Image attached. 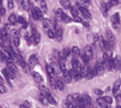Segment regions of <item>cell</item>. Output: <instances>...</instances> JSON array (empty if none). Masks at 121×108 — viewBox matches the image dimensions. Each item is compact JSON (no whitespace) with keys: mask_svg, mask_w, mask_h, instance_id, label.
I'll return each mask as SVG.
<instances>
[{"mask_svg":"<svg viewBox=\"0 0 121 108\" xmlns=\"http://www.w3.org/2000/svg\"><path fill=\"white\" fill-rule=\"evenodd\" d=\"M97 104H98V106H100L101 108H107L108 106H107L106 102L104 101V98H97Z\"/></svg>","mask_w":121,"mask_h":108,"instance_id":"cell-15","label":"cell"},{"mask_svg":"<svg viewBox=\"0 0 121 108\" xmlns=\"http://www.w3.org/2000/svg\"><path fill=\"white\" fill-rule=\"evenodd\" d=\"M55 38H56V40L59 41V42H60L63 39V30L62 29H57L56 31H55Z\"/></svg>","mask_w":121,"mask_h":108,"instance_id":"cell-22","label":"cell"},{"mask_svg":"<svg viewBox=\"0 0 121 108\" xmlns=\"http://www.w3.org/2000/svg\"><path fill=\"white\" fill-rule=\"evenodd\" d=\"M17 19H18V17H17L16 15L11 14L10 16H9V23H10L11 25H15V24L17 23Z\"/></svg>","mask_w":121,"mask_h":108,"instance_id":"cell-21","label":"cell"},{"mask_svg":"<svg viewBox=\"0 0 121 108\" xmlns=\"http://www.w3.org/2000/svg\"><path fill=\"white\" fill-rule=\"evenodd\" d=\"M120 87H121V79H118V80L115 81V83H114V86H113V93L115 96H117Z\"/></svg>","mask_w":121,"mask_h":108,"instance_id":"cell-6","label":"cell"},{"mask_svg":"<svg viewBox=\"0 0 121 108\" xmlns=\"http://www.w3.org/2000/svg\"><path fill=\"white\" fill-rule=\"evenodd\" d=\"M21 5H22L23 10H26V11L31 9V4H30L29 0H21Z\"/></svg>","mask_w":121,"mask_h":108,"instance_id":"cell-20","label":"cell"},{"mask_svg":"<svg viewBox=\"0 0 121 108\" xmlns=\"http://www.w3.org/2000/svg\"><path fill=\"white\" fill-rule=\"evenodd\" d=\"M88 66L87 64H84V65H81V69H80V74L82 75V77H86L87 75V72H88Z\"/></svg>","mask_w":121,"mask_h":108,"instance_id":"cell-14","label":"cell"},{"mask_svg":"<svg viewBox=\"0 0 121 108\" xmlns=\"http://www.w3.org/2000/svg\"><path fill=\"white\" fill-rule=\"evenodd\" d=\"M32 76H33V78L35 79V80L37 81V83H42V81H43V77L40 76V75L38 74V73L33 72V73H32Z\"/></svg>","mask_w":121,"mask_h":108,"instance_id":"cell-26","label":"cell"},{"mask_svg":"<svg viewBox=\"0 0 121 108\" xmlns=\"http://www.w3.org/2000/svg\"><path fill=\"white\" fill-rule=\"evenodd\" d=\"M82 24H83V25L85 26L86 28H89V24H88V21H84L83 20V21H82Z\"/></svg>","mask_w":121,"mask_h":108,"instance_id":"cell-48","label":"cell"},{"mask_svg":"<svg viewBox=\"0 0 121 108\" xmlns=\"http://www.w3.org/2000/svg\"><path fill=\"white\" fill-rule=\"evenodd\" d=\"M32 40H33V43L34 44H38L40 41V35L39 33H38L36 30H33V32H32Z\"/></svg>","mask_w":121,"mask_h":108,"instance_id":"cell-8","label":"cell"},{"mask_svg":"<svg viewBox=\"0 0 121 108\" xmlns=\"http://www.w3.org/2000/svg\"><path fill=\"white\" fill-rule=\"evenodd\" d=\"M112 24H117V25L120 24V16L118 13H115V14L112 16Z\"/></svg>","mask_w":121,"mask_h":108,"instance_id":"cell-18","label":"cell"},{"mask_svg":"<svg viewBox=\"0 0 121 108\" xmlns=\"http://www.w3.org/2000/svg\"><path fill=\"white\" fill-rule=\"evenodd\" d=\"M45 98H47V102H48V103H49V104H51V105H54V106H55V105H56V104H57V103H56V101H55V98H53V96H52V95H51V93H50V94H49V95L45 96Z\"/></svg>","mask_w":121,"mask_h":108,"instance_id":"cell-19","label":"cell"},{"mask_svg":"<svg viewBox=\"0 0 121 108\" xmlns=\"http://www.w3.org/2000/svg\"><path fill=\"white\" fill-rule=\"evenodd\" d=\"M78 8H79L80 12L83 14V16L85 17L86 19H90V18H91V14H90V12L88 11L87 8H85V6H80V5H78Z\"/></svg>","mask_w":121,"mask_h":108,"instance_id":"cell-3","label":"cell"},{"mask_svg":"<svg viewBox=\"0 0 121 108\" xmlns=\"http://www.w3.org/2000/svg\"><path fill=\"white\" fill-rule=\"evenodd\" d=\"M50 25H51V21L49 20V19H43V27H44L47 31L50 29Z\"/></svg>","mask_w":121,"mask_h":108,"instance_id":"cell-25","label":"cell"},{"mask_svg":"<svg viewBox=\"0 0 121 108\" xmlns=\"http://www.w3.org/2000/svg\"><path fill=\"white\" fill-rule=\"evenodd\" d=\"M35 11H36V13H37L38 17H39V20H43V19H44V15H43V11L40 10L39 8H35Z\"/></svg>","mask_w":121,"mask_h":108,"instance_id":"cell-35","label":"cell"},{"mask_svg":"<svg viewBox=\"0 0 121 108\" xmlns=\"http://www.w3.org/2000/svg\"><path fill=\"white\" fill-rule=\"evenodd\" d=\"M40 92H42V94H43V95H45V96H47V95H49V94H50L49 90L47 89L45 86H40Z\"/></svg>","mask_w":121,"mask_h":108,"instance_id":"cell-31","label":"cell"},{"mask_svg":"<svg viewBox=\"0 0 121 108\" xmlns=\"http://www.w3.org/2000/svg\"><path fill=\"white\" fill-rule=\"evenodd\" d=\"M81 98H82V101H83L85 108H92V106H91V98H90L88 94H84V95H82Z\"/></svg>","mask_w":121,"mask_h":108,"instance_id":"cell-1","label":"cell"},{"mask_svg":"<svg viewBox=\"0 0 121 108\" xmlns=\"http://www.w3.org/2000/svg\"><path fill=\"white\" fill-rule=\"evenodd\" d=\"M63 13H64V12H63V11L60 10V9H59V10H56V12H55V16H56L57 18H60H60H62Z\"/></svg>","mask_w":121,"mask_h":108,"instance_id":"cell-40","label":"cell"},{"mask_svg":"<svg viewBox=\"0 0 121 108\" xmlns=\"http://www.w3.org/2000/svg\"><path fill=\"white\" fill-rule=\"evenodd\" d=\"M60 3L64 9H71V3L69 0H60Z\"/></svg>","mask_w":121,"mask_h":108,"instance_id":"cell-16","label":"cell"},{"mask_svg":"<svg viewBox=\"0 0 121 108\" xmlns=\"http://www.w3.org/2000/svg\"><path fill=\"white\" fill-rule=\"evenodd\" d=\"M20 108H29V107H27L25 104H22V105H20Z\"/></svg>","mask_w":121,"mask_h":108,"instance_id":"cell-50","label":"cell"},{"mask_svg":"<svg viewBox=\"0 0 121 108\" xmlns=\"http://www.w3.org/2000/svg\"><path fill=\"white\" fill-rule=\"evenodd\" d=\"M40 10L43 11V13H46L47 11H48V6H47V4H46V2L45 1H43V2H40Z\"/></svg>","mask_w":121,"mask_h":108,"instance_id":"cell-34","label":"cell"},{"mask_svg":"<svg viewBox=\"0 0 121 108\" xmlns=\"http://www.w3.org/2000/svg\"><path fill=\"white\" fill-rule=\"evenodd\" d=\"M60 59H66V58H68V56L70 55V49L69 48H64L62 51L60 53Z\"/></svg>","mask_w":121,"mask_h":108,"instance_id":"cell-11","label":"cell"},{"mask_svg":"<svg viewBox=\"0 0 121 108\" xmlns=\"http://www.w3.org/2000/svg\"><path fill=\"white\" fill-rule=\"evenodd\" d=\"M107 108H108V107H107Z\"/></svg>","mask_w":121,"mask_h":108,"instance_id":"cell-56","label":"cell"},{"mask_svg":"<svg viewBox=\"0 0 121 108\" xmlns=\"http://www.w3.org/2000/svg\"><path fill=\"white\" fill-rule=\"evenodd\" d=\"M46 70H47V73H48V75L49 76H55V71H54V69L52 68V65H50V64H48L47 65V68H46Z\"/></svg>","mask_w":121,"mask_h":108,"instance_id":"cell-17","label":"cell"},{"mask_svg":"<svg viewBox=\"0 0 121 108\" xmlns=\"http://www.w3.org/2000/svg\"><path fill=\"white\" fill-rule=\"evenodd\" d=\"M60 19H62L63 21H65V23H70V21L72 20V19H71L69 16H67V15L65 14V13H63V15H62V18H60Z\"/></svg>","mask_w":121,"mask_h":108,"instance_id":"cell-33","label":"cell"},{"mask_svg":"<svg viewBox=\"0 0 121 108\" xmlns=\"http://www.w3.org/2000/svg\"><path fill=\"white\" fill-rule=\"evenodd\" d=\"M94 92H95V94H97V95H99V96H101L103 94V91L101 89H95Z\"/></svg>","mask_w":121,"mask_h":108,"instance_id":"cell-42","label":"cell"},{"mask_svg":"<svg viewBox=\"0 0 121 108\" xmlns=\"http://www.w3.org/2000/svg\"><path fill=\"white\" fill-rule=\"evenodd\" d=\"M84 53H85V55L87 56V57L89 58H92V55H94V53H92V47L91 46H85L84 47Z\"/></svg>","mask_w":121,"mask_h":108,"instance_id":"cell-13","label":"cell"},{"mask_svg":"<svg viewBox=\"0 0 121 108\" xmlns=\"http://www.w3.org/2000/svg\"><path fill=\"white\" fill-rule=\"evenodd\" d=\"M80 56H81V58H82V60H83L84 64H88V62H89V60H90V58L87 57V56L85 55V53H82Z\"/></svg>","mask_w":121,"mask_h":108,"instance_id":"cell-32","label":"cell"},{"mask_svg":"<svg viewBox=\"0 0 121 108\" xmlns=\"http://www.w3.org/2000/svg\"><path fill=\"white\" fill-rule=\"evenodd\" d=\"M12 43H13V45H14V47H18L19 44H20V40H19V36H13Z\"/></svg>","mask_w":121,"mask_h":108,"instance_id":"cell-28","label":"cell"},{"mask_svg":"<svg viewBox=\"0 0 121 108\" xmlns=\"http://www.w3.org/2000/svg\"><path fill=\"white\" fill-rule=\"evenodd\" d=\"M0 24H1V17H0Z\"/></svg>","mask_w":121,"mask_h":108,"instance_id":"cell-54","label":"cell"},{"mask_svg":"<svg viewBox=\"0 0 121 108\" xmlns=\"http://www.w3.org/2000/svg\"><path fill=\"white\" fill-rule=\"evenodd\" d=\"M116 108H121V106H120V105H118V106L116 107Z\"/></svg>","mask_w":121,"mask_h":108,"instance_id":"cell-53","label":"cell"},{"mask_svg":"<svg viewBox=\"0 0 121 108\" xmlns=\"http://www.w3.org/2000/svg\"><path fill=\"white\" fill-rule=\"evenodd\" d=\"M72 79H73V77H72V75H71L70 71H68V70L63 71V80H64L65 83H69Z\"/></svg>","mask_w":121,"mask_h":108,"instance_id":"cell-2","label":"cell"},{"mask_svg":"<svg viewBox=\"0 0 121 108\" xmlns=\"http://www.w3.org/2000/svg\"><path fill=\"white\" fill-rule=\"evenodd\" d=\"M95 69H96V71H97V73H98V74H101V73L104 71V65H103V63L101 61H98L96 63Z\"/></svg>","mask_w":121,"mask_h":108,"instance_id":"cell-12","label":"cell"},{"mask_svg":"<svg viewBox=\"0 0 121 108\" xmlns=\"http://www.w3.org/2000/svg\"><path fill=\"white\" fill-rule=\"evenodd\" d=\"M6 65H8V69H9V70H11L12 72H14V73H16V72H17V68L15 66V64L13 63V62L6 63Z\"/></svg>","mask_w":121,"mask_h":108,"instance_id":"cell-30","label":"cell"},{"mask_svg":"<svg viewBox=\"0 0 121 108\" xmlns=\"http://www.w3.org/2000/svg\"><path fill=\"white\" fill-rule=\"evenodd\" d=\"M6 55H8V54H5L3 50H1V49H0V60H1V61H5Z\"/></svg>","mask_w":121,"mask_h":108,"instance_id":"cell-38","label":"cell"},{"mask_svg":"<svg viewBox=\"0 0 121 108\" xmlns=\"http://www.w3.org/2000/svg\"><path fill=\"white\" fill-rule=\"evenodd\" d=\"M8 6L10 10H12L14 8V0H8Z\"/></svg>","mask_w":121,"mask_h":108,"instance_id":"cell-41","label":"cell"},{"mask_svg":"<svg viewBox=\"0 0 121 108\" xmlns=\"http://www.w3.org/2000/svg\"><path fill=\"white\" fill-rule=\"evenodd\" d=\"M98 74L96 71V69L92 68V69H88V72H87V75H86V78L87 79H92L96 75Z\"/></svg>","mask_w":121,"mask_h":108,"instance_id":"cell-10","label":"cell"},{"mask_svg":"<svg viewBox=\"0 0 121 108\" xmlns=\"http://www.w3.org/2000/svg\"><path fill=\"white\" fill-rule=\"evenodd\" d=\"M73 20L77 21V23H82V21H83L81 17H79V16H78V17H74V19H73Z\"/></svg>","mask_w":121,"mask_h":108,"instance_id":"cell-46","label":"cell"},{"mask_svg":"<svg viewBox=\"0 0 121 108\" xmlns=\"http://www.w3.org/2000/svg\"><path fill=\"white\" fill-rule=\"evenodd\" d=\"M71 54H72L73 57H78V56L80 55V49H79V47L73 46L72 48H71Z\"/></svg>","mask_w":121,"mask_h":108,"instance_id":"cell-27","label":"cell"},{"mask_svg":"<svg viewBox=\"0 0 121 108\" xmlns=\"http://www.w3.org/2000/svg\"><path fill=\"white\" fill-rule=\"evenodd\" d=\"M17 21H18L19 24H22L23 26H25V25H28V24H27V20H26V18H25L23 16H19L18 19H17Z\"/></svg>","mask_w":121,"mask_h":108,"instance_id":"cell-37","label":"cell"},{"mask_svg":"<svg viewBox=\"0 0 121 108\" xmlns=\"http://www.w3.org/2000/svg\"><path fill=\"white\" fill-rule=\"evenodd\" d=\"M1 4H2V0H0V6H1Z\"/></svg>","mask_w":121,"mask_h":108,"instance_id":"cell-52","label":"cell"},{"mask_svg":"<svg viewBox=\"0 0 121 108\" xmlns=\"http://www.w3.org/2000/svg\"><path fill=\"white\" fill-rule=\"evenodd\" d=\"M47 33H48V36H49L50 39H54V38H55V30L49 29L48 31H47Z\"/></svg>","mask_w":121,"mask_h":108,"instance_id":"cell-36","label":"cell"},{"mask_svg":"<svg viewBox=\"0 0 121 108\" xmlns=\"http://www.w3.org/2000/svg\"><path fill=\"white\" fill-rule=\"evenodd\" d=\"M2 83H3V78H2V77H1V75H0V83H1V85H2Z\"/></svg>","mask_w":121,"mask_h":108,"instance_id":"cell-51","label":"cell"},{"mask_svg":"<svg viewBox=\"0 0 121 108\" xmlns=\"http://www.w3.org/2000/svg\"><path fill=\"white\" fill-rule=\"evenodd\" d=\"M79 8L78 6H71V9H70V12H71V14L73 15V17H78L79 16Z\"/></svg>","mask_w":121,"mask_h":108,"instance_id":"cell-23","label":"cell"},{"mask_svg":"<svg viewBox=\"0 0 121 108\" xmlns=\"http://www.w3.org/2000/svg\"><path fill=\"white\" fill-rule=\"evenodd\" d=\"M37 57H36V55H32L31 57L29 58V61H28V65H29V68L31 69H33L34 66L36 65V63H37Z\"/></svg>","mask_w":121,"mask_h":108,"instance_id":"cell-5","label":"cell"},{"mask_svg":"<svg viewBox=\"0 0 121 108\" xmlns=\"http://www.w3.org/2000/svg\"><path fill=\"white\" fill-rule=\"evenodd\" d=\"M101 11H102V15H103V16L106 17L107 16V11H108V9H107V6H106V3H104V2L101 4Z\"/></svg>","mask_w":121,"mask_h":108,"instance_id":"cell-24","label":"cell"},{"mask_svg":"<svg viewBox=\"0 0 121 108\" xmlns=\"http://www.w3.org/2000/svg\"><path fill=\"white\" fill-rule=\"evenodd\" d=\"M99 41V35L98 34H95V36H94V42L96 43V42H98Z\"/></svg>","mask_w":121,"mask_h":108,"instance_id":"cell-47","label":"cell"},{"mask_svg":"<svg viewBox=\"0 0 121 108\" xmlns=\"http://www.w3.org/2000/svg\"><path fill=\"white\" fill-rule=\"evenodd\" d=\"M104 101L106 102V104L107 105H109V104H112L113 103V98H111V96H104Z\"/></svg>","mask_w":121,"mask_h":108,"instance_id":"cell-39","label":"cell"},{"mask_svg":"<svg viewBox=\"0 0 121 108\" xmlns=\"http://www.w3.org/2000/svg\"><path fill=\"white\" fill-rule=\"evenodd\" d=\"M66 105V108H78L75 104H69V103H65Z\"/></svg>","mask_w":121,"mask_h":108,"instance_id":"cell-44","label":"cell"},{"mask_svg":"<svg viewBox=\"0 0 121 108\" xmlns=\"http://www.w3.org/2000/svg\"><path fill=\"white\" fill-rule=\"evenodd\" d=\"M55 89L63 91V90L65 89V81L62 80V79H60V78H56V83H55Z\"/></svg>","mask_w":121,"mask_h":108,"instance_id":"cell-7","label":"cell"},{"mask_svg":"<svg viewBox=\"0 0 121 108\" xmlns=\"http://www.w3.org/2000/svg\"><path fill=\"white\" fill-rule=\"evenodd\" d=\"M72 70L75 71V72H80V69H81V64H80L79 60L77 59V58H74V59H72Z\"/></svg>","mask_w":121,"mask_h":108,"instance_id":"cell-9","label":"cell"},{"mask_svg":"<svg viewBox=\"0 0 121 108\" xmlns=\"http://www.w3.org/2000/svg\"><path fill=\"white\" fill-rule=\"evenodd\" d=\"M6 91H8V89L3 85H0V93H5Z\"/></svg>","mask_w":121,"mask_h":108,"instance_id":"cell-43","label":"cell"},{"mask_svg":"<svg viewBox=\"0 0 121 108\" xmlns=\"http://www.w3.org/2000/svg\"><path fill=\"white\" fill-rule=\"evenodd\" d=\"M0 108H1V107H0Z\"/></svg>","mask_w":121,"mask_h":108,"instance_id":"cell-57","label":"cell"},{"mask_svg":"<svg viewBox=\"0 0 121 108\" xmlns=\"http://www.w3.org/2000/svg\"><path fill=\"white\" fill-rule=\"evenodd\" d=\"M4 14H5V9L0 6V15H4Z\"/></svg>","mask_w":121,"mask_h":108,"instance_id":"cell-45","label":"cell"},{"mask_svg":"<svg viewBox=\"0 0 121 108\" xmlns=\"http://www.w3.org/2000/svg\"><path fill=\"white\" fill-rule=\"evenodd\" d=\"M118 1H119V0H118Z\"/></svg>","mask_w":121,"mask_h":108,"instance_id":"cell-55","label":"cell"},{"mask_svg":"<svg viewBox=\"0 0 121 108\" xmlns=\"http://www.w3.org/2000/svg\"><path fill=\"white\" fill-rule=\"evenodd\" d=\"M23 104H25V105H26V106H27V107L31 108V104H30V103H29V102H25V103H23Z\"/></svg>","mask_w":121,"mask_h":108,"instance_id":"cell-49","label":"cell"},{"mask_svg":"<svg viewBox=\"0 0 121 108\" xmlns=\"http://www.w3.org/2000/svg\"><path fill=\"white\" fill-rule=\"evenodd\" d=\"M31 15H32V17H33L34 20H39V17H38L37 13H36L35 8H31Z\"/></svg>","mask_w":121,"mask_h":108,"instance_id":"cell-29","label":"cell"},{"mask_svg":"<svg viewBox=\"0 0 121 108\" xmlns=\"http://www.w3.org/2000/svg\"><path fill=\"white\" fill-rule=\"evenodd\" d=\"M106 41L109 43L111 47L113 48L114 44H115V38H114V35H113V33H112L111 30H107L106 31Z\"/></svg>","mask_w":121,"mask_h":108,"instance_id":"cell-4","label":"cell"}]
</instances>
